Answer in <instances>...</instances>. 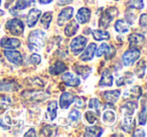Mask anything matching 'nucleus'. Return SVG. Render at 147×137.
<instances>
[{
	"instance_id": "obj_41",
	"label": "nucleus",
	"mask_w": 147,
	"mask_h": 137,
	"mask_svg": "<svg viewBox=\"0 0 147 137\" xmlns=\"http://www.w3.org/2000/svg\"><path fill=\"white\" fill-rule=\"evenodd\" d=\"M74 103H75V105H76L77 108H83V107L85 106L84 99L79 98V97H75V99H74Z\"/></svg>"
},
{
	"instance_id": "obj_9",
	"label": "nucleus",
	"mask_w": 147,
	"mask_h": 137,
	"mask_svg": "<svg viewBox=\"0 0 147 137\" xmlns=\"http://www.w3.org/2000/svg\"><path fill=\"white\" fill-rule=\"evenodd\" d=\"M61 80H63V83L69 87H77L81 84L80 79L77 76H75V75H73L71 73H69V72L65 73V74L61 76Z\"/></svg>"
},
{
	"instance_id": "obj_28",
	"label": "nucleus",
	"mask_w": 147,
	"mask_h": 137,
	"mask_svg": "<svg viewBox=\"0 0 147 137\" xmlns=\"http://www.w3.org/2000/svg\"><path fill=\"white\" fill-rule=\"evenodd\" d=\"M145 71H146V61H145V59H141L137 63L135 73H136L138 78H143L145 76Z\"/></svg>"
},
{
	"instance_id": "obj_2",
	"label": "nucleus",
	"mask_w": 147,
	"mask_h": 137,
	"mask_svg": "<svg viewBox=\"0 0 147 137\" xmlns=\"http://www.w3.org/2000/svg\"><path fill=\"white\" fill-rule=\"evenodd\" d=\"M117 13H118V10H117V8H115V7H111V8L106 9L100 16V19H99V26L102 27V28H107V27L110 25L111 21L113 20L115 15H117Z\"/></svg>"
},
{
	"instance_id": "obj_22",
	"label": "nucleus",
	"mask_w": 147,
	"mask_h": 137,
	"mask_svg": "<svg viewBox=\"0 0 147 137\" xmlns=\"http://www.w3.org/2000/svg\"><path fill=\"white\" fill-rule=\"evenodd\" d=\"M102 119H103V122L106 125L112 126V125H114L115 122H116L117 117H116L115 112H113V111H105L102 116Z\"/></svg>"
},
{
	"instance_id": "obj_6",
	"label": "nucleus",
	"mask_w": 147,
	"mask_h": 137,
	"mask_svg": "<svg viewBox=\"0 0 147 137\" xmlns=\"http://www.w3.org/2000/svg\"><path fill=\"white\" fill-rule=\"evenodd\" d=\"M95 55L98 57H102V55H106V59H111L113 55H115V51L113 47H111L108 43H102L98 49H96Z\"/></svg>"
},
{
	"instance_id": "obj_42",
	"label": "nucleus",
	"mask_w": 147,
	"mask_h": 137,
	"mask_svg": "<svg viewBox=\"0 0 147 137\" xmlns=\"http://www.w3.org/2000/svg\"><path fill=\"white\" fill-rule=\"evenodd\" d=\"M146 18H147V15L145 14V13H143V14L140 16V19H139V24H140V26L142 27L144 30H145V28H146V24H147Z\"/></svg>"
},
{
	"instance_id": "obj_25",
	"label": "nucleus",
	"mask_w": 147,
	"mask_h": 137,
	"mask_svg": "<svg viewBox=\"0 0 147 137\" xmlns=\"http://www.w3.org/2000/svg\"><path fill=\"white\" fill-rule=\"evenodd\" d=\"M103 133V129L99 126H90L86 128L85 136H92V137H98L101 136Z\"/></svg>"
},
{
	"instance_id": "obj_10",
	"label": "nucleus",
	"mask_w": 147,
	"mask_h": 137,
	"mask_svg": "<svg viewBox=\"0 0 147 137\" xmlns=\"http://www.w3.org/2000/svg\"><path fill=\"white\" fill-rule=\"evenodd\" d=\"M0 45L3 49H14L20 45V41L17 38H13V37H4L0 41Z\"/></svg>"
},
{
	"instance_id": "obj_27",
	"label": "nucleus",
	"mask_w": 147,
	"mask_h": 137,
	"mask_svg": "<svg viewBox=\"0 0 147 137\" xmlns=\"http://www.w3.org/2000/svg\"><path fill=\"white\" fill-rule=\"evenodd\" d=\"M57 112V101H51L49 104V107H47V114H49L51 121L55 119Z\"/></svg>"
},
{
	"instance_id": "obj_48",
	"label": "nucleus",
	"mask_w": 147,
	"mask_h": 137,
	"mask_svg": "<svg viewBox=\"0 0 147 137\" xmlns=\"http://www.w3.org/2000/svg\"><path fill=\"white\" fill-rule=\"evenodd\" d=\"M0 5H1V0H0Z\"/></svg>"
},
{
	"instance_id": "obj_18",
	"label": "nucleus",
	"mask_w": 147,
	"mask_h": 137,
	"mask_svg": "<svg viewBox=\"0 0 147 137\" xmlns=\"http://www.w3.org/2000/svg\"><path fill=\"white\" fill-rule=\"evenodd\" d=\"M135 126V122H134V119H133L132 116H124V119L122 120V129L125 131V132H128L131 133L134 129Z\"/></svg>"
},
{
	"instance_id": "obj_43",
	"label": "nucleus",
	"mask_w": 147,
	"mask_h": 137,
	"mask_svg": "<svg viewBox=\"0 0 147 137\" xmlns=\"http://www.w3.org/2000/svg\"><path fill=\"white\" fill-rule=\"evenodd\" d=\"M24 136H32V137L36 136V133H35V129L34 128H30L28 131H27L26 133H25Z\"/></svg>"
},
{
	"instance_id": "obj_21",
	"label": "nucleus",
	"mask_w": 147,
	"mask_h": 137,
	"mask_svg": "<svg viewBox=\"0 0 147 137\" xmlns=\"http://www.w3.org/2000/svg\"><path fill=\"white\" fill-rule=\"evenodd\" d=\"M78 29H79V24H78V22H77V20L74 19V20L69 21L67 24V26H65V33L67 36L71 37L76 34Z\"/></svg>"
},
{
	"instance_id": "obj_3",
	"label": "nucleus",
	"mask_w": 147,
	"mask_h": 137,
	"mask_svg": "<svg viewBox=\"0 0 147 137\" xmlns=\"http://www.w3.org/2000/svg\"><path fill=\"white\" fill-rule=\"evenodd\" d=\"M140 57V51L136 47H131L130 49L126 51L122 55V61L123 65L128 67V65H132L137 59Z\"/></svg>"
},
{
	"instance_id": "obj_49",
	"label": "nucleus",
	"mask_w": 147,
	"mask_h": 137,
	"mask_svg": "<svg viewBox=\"0 0 147 137\" xmlns=\"http://www.w3.org/2000/svg\"><path fill=\"white\" fill-rule=\"evenodd\" d=\"M116 1H118V0H116Z\"/></svg>"
},
{
	"instance_id": "obj_32",
	"label": "nucleus",
	"mask_w": 147,
	"mask_h": 137,
	"mask_svg": "<svg viewBox=\"0 0 147 137\" xmlns=\"http://www.w3.org/2000/svg\"><path fill=\"white\" fill-rule=\"evenodd\" d=\"M51 19H53V13L51 12H45L42 14L40 18V23L45 29H47L49 27V24L51 22Z\"/></svg>"
},
{
	"instance_id": "obj_12",
	"label": "nucleus",
	"mask_w": 147,
	"mask_h": 137,
	"mask_svg": "<svg viewBox=\"0 0 147 137\" xmlns=\"http://www.w3.org/2000/svg\"><path fill=\"white\" fill-rule=\"evenodd\" d=\"M74 99H75V96L71 93L69 92L63 93V95L59 98V106H61V108L67 109L71 106V104L74 103Z\"/></svg>"
},
{
	"instance_id": "obj_11",
	"label": "nucleus",
	"mask_w": 147,
	"mask_h": 137,
	"mask_svg": "<svg viewBox=\"0 0 147 137\" xmlns=\"http://www.w3.org/2000/svg\"><path fill=\"white\" fill-rule=\"evenodd\" d=\"M96 49H97L96 43H90V45H89L86 49H84V51H83V53L80 57L81 61H91V59L94 57Z\"/></svg>"
},
{
	"instance_id": "obj_31",
	"label": "nucleus",
	"mask_w": 147,
	"mask_h": 137,
	"mask_svg": "<svg viewBox=\"0 0 147 137\" xmlns=\"http://www.w3.org/2000/svg\"><path fill=\"white\" fill-rule=\"evenodd\" d=\"M101 107H102V105H101L100 101H99L98 99H91L90 102H89V108H90L91 110L95 111L96 114H97V116L100 115Z\"/></svg>"
},
{
	"instance_id": "obj_29",
	"label": "nucleus",
	"mask_w": 147,
	"mask_h": 137,
	"mask_svg": "<svg viewBox=\"0 0 147 137\" xmlns=\"http://www.w3.org/2000/svg\"><path fill=\"white\" fill-rule=\"evenodd\" d=\"M93 36L96 40H106V39L110 38V34L109 32L105 30H101V29H97V30H92Z\"/></svg>"
},
{
	"instance_id": "obj_15",
	"label": "nucleus",
	"mask_w": 147,
	"mask_h": 137,
	"mask_svg": "<svg viewBox=\"0 0 147 137\" xmlns=\"http://www.w3.org/2000/svg\"><path fill=\"white\" fill-rule=\"evenodd\" d=\"M114 82V78H113L112 74L109 70H105L102 73V78H101L99 85L101 87H111Z\"/></svg>"
},
{
	"instance_id": "obj_30",
	"label": "nucleus",
	"mask_w": 147,
	"mask_h": 137,
	"mask_svg": "<svg viewBox=\"0 0 147 137\" xmlns=\"http://www.w3.org/2000/svg\"><path fill=\"white\" fill-rule=\"evenodd\" d=\"M33 0H17L13 10H24L31 4H33Z\"/></svg>"
},
{
	"instance_id": "obj_14",
	"label": "nucleus",
	"mask_w": 147,
	"mask_h": 137,
	"mask_svg": "<svg viewBox=\"0 0 147 137\" xmlns=\"http://www.w3.org/2000/svg\"><path fill=\"white\" fill-rule=\"evenodd\" d=\"M40 15H41V11L39 9H35V8L31 9L28 12V14H27V25H28V27L34 26Z\"/></svg>"
},
{
	"instance_id": "obj_17",
	"label": "nucleus",
	"mask_w": 147,
	"mask_h": 137,
	"mask_svg": "<svg viewBox=\"0 0 147 137\" xmlns=\"http://www.w3.org/2000/svg\"><path fill=\"white\" fill-rule=\"evenodd\" d=\"M144 35L140 34V33H132L129 36V43H130L131 47H139V45H142L144 43Z\"/></svg>"
},
{
	"instance_id": "obj_33",
	"label": "nucleus",
	"mask_w": 147,
	"mask_h": 137,
	"mask_svg": "<svg viewBox=\"0 0 147 137\" xmlns=\"http://www.w3.org/2000/svg\"><path fill=\"white\" fill-rule=\"evenodd\" d=\"M11 104V99L8 96H0V109H5Z\"/></svg>"
},
{
	"instance_id": "obj_26",
	"label": "nucleus",
	"mask_w": 147,
	"mask_h": 137,
	"mask_svg": "<svg viewBox=\"0 0 147 137\" xmlns=\"http://www.w3.org/2000/svg\"><path fill=\"white\" fill-rule=\"evenodd\" d=\"M74 71L79 75V76H82L84 77V79H87L88 76L90 75V73L92 72V69L90 67H83V65H76V67H74Z\"/></svg>"
},
{
	"instance_id": "obj_37",
	"label": "nucleus",
	"mask_w": 147,
	"mask_h": 137,
	"mask_svg": "<svg viewBox=\"0 0 147 137\" xmlns=\"http://www.w3.org/2000/svg\"><path fill=\"white\" fill-rule=\"evenodd\" d=\"M85 117H86L87 121H88L90 124H94L97 121V114H95L93 111H88V112L85 113Z\"/></svg>"
},
{
	"instance_id": "obj_39",
	"label": "nucleus",
	"mask_w": 147,
	"mask_h": 137,
	"mask_svg": "<svg viewBox=\"0 0 147 137\" xmlns=\"http://www.w3.org/2000/svg\"><path fill=\"white\" fill-rule=\"evenodd\" d=\"M53 126H51V125H47V126H45L42 129H41V134H43L45 136H53L55 135V130H53Z\"/></svg>"
},
{
	"instance_id": "obj_13",
	"label": "nucleus",
	"mask_w": 147,
	"mask_h": 137,
	"mask_svg": "<svg viewBox=\"0 0 147 137\" xmlns=\"http://www.w3.org/2000/svg\"><path fill=\"white\" fill-rule=\"evenodd\" d=\"M77 22L81 23V24H85L87 23L91 18V10L86 7H83L77 13Z\"/></svg>"
},
{
	"instance_id": "obj_24",
	"label": "nucleus",
	"mask_w": 147,
	"mask_h": 137,
	"mask_svg": "<svg viewBox=\"0 0 147 137\" xmlns=\"http://www.w3.org/2000/svg\"><path fill=\"white\" fill-rule=\"evenodd\" d=\"M115 29L119 33H125L128 32L130 29V23L127 22L124 19H118L115 23Z\"/></svg>"
},
{
	"instance_id": "obj_1",
	"label": "nucleus",
	"mask_w": 147,
	"mask_h": 137,
	"mask_svg": "<svg viewBox=\"0 0 147 137\" xmlns=\"http://www.w3.org/2000/svg\"><path fill=\"white\" fill-rule=\"evenodd\" d=\"M45 32L40 29H36V30L30 32L27 39V45L28 49L31 51H37L42 47L45 41Z\"/></svg>"
},
{
	"instance_id": "obj_16",
	"label": "nucleus",
	"mask_w": 147,
	"mask_h": 137,
	"mask_svg": "<svg viewBox=\"0 0 147 137\" xmlns=\"http://www.w3.org/2000/svg\"><path fill=\"white\" fill-rule=\"evenodd\" d=\"M142 95V89L139 86H134L130 89L127 90L124 94V98H129L131 100H135V99H139Z\"/></svg>"
},
{
	"instance_id": "obj_7",
	"label": "nucleus",
	"mask_w": 147,
	"mask_h": 137,
	"mask_svg": "<svg viewBox=\"0 0 147 137\" xmlns=\"http://www.w3.org/2000/svg\"><path fill=\"white\" fill-rule=\"evenodd\" d=\"M74 14V8L73 7H65L61 11V13L57 16V24L59 26H63L67 21H69L71 18Z\"/></svg>"
},
{
	"instance_id": "obj_45",
	"label": "nucleus",
	"mask_w": 147,
	"mask_h": 137,
	"mask_svg": "<svg viewBox=\"0 0 147 137\" xmlns=\"http://www.w3.org/2000/svg\"><path fill=\"white\" fill-rule=\"evenodd\" d=\"M73 0H57V4L59 5H65L71 3Z\"/></svg>"
},
{
	"instance_id": "obj_8",
	"label": "nucleus",
	"mask_w": 147,
	"mask_h": 137,
	"mask_svg": "<svg viewBox=\"0 0 147 137\" xmlns=\"http://www.w3.org/2000/svg\"><path fill=\"white\" fill-rule=\"evenodd\" d=\"M4 55L7 57L10 63H14L16 65H20L22 63V55L19 53L18 51H10V49H7L4 51Z\"/></svg>"
},
{
	"instance_id": "obj_20",
	"label": "nucleus",
	"mask_w": 147,
	"mask_h": 137,
	"mask_svg": "<svg viewBox=\"0 0 147 137\" xmlns=\"http://www.w3.org/2000/svg\"><path fill=\"white\" fill-rule=\"evenodd\" d=\"M120 91L116 90V91H107V92L103 93V97L105 98V100L108 103L111 104H114L115 102H117L120 97Z\"/></svg>"
},
{
	"instance_id": "obj_35",
	"label": "nucleus",
	"mask_w": 147,
	"mask_h": 137,
	"mask_svg": "<svg viewBox=\"0 0 147 137\" xmlns=\"http://www.w3.org/2000/svg\"><path fill=\"white\" fill-rule=\"evenodd\" d=\"M129 6L136 9H143L144 7V1L143 0H130Z\"/></svg>"
},
{
	"instance_id": "obj_46",
	"label": "nucleus",
	"mask_w": 147,
	"mask_h": 137,
	"mask_svg": "<svg viewBox=\"0 0 147 137\" xmlns=\"http://www.w3.org/2000/svg\"><path fill=\"white\" fill-rule=\"evenodd\" d=\"M39 3L40 4H49V3H51L53 0H38Z\"/></svg>"
},
{
	"instance_id": "obj_47",
	"label": "nucleus",
	"mask_w": 147,
	"mask_h": 137,
	"mask_svg": "<svg viewBox=\"0 0 147 137\" xmlns=\"http://www.w3.org/2000/svg\"><path fill=\"white\" fill-rule=\"evenodd\" d=\"M3 14H4V11L0 10V15H3Z\"/></svg>"
},
{
	"instance_id": "obj_44",
	"label": "nucleus",
	"mask_w": 147,
	"mask_h": 137,
	"mask_svg": "<svg viewBox=\"0 0 147 137\" xmlns=\"http://www.w3.org/2000/svg\"><path fill=\"white\" fill-rule=\"evenodd\" d=\"M133 136H142V137H144L145 136L144 130H142V129H140V130H137L135 133H133Z\"/></svg>"
},
{
	"instance_id": "obj_4",
	"label": "nucleus",
	"mask_w": 147,
	"mask_h": 137,
	"mask_svg": "<svg viewBox=\"0 0 147 137\" xmlns=\"http://www.w3.org/2000/svg\"><path fill=\"white\" fill-rule=\"evenodd\" d=\"M88 39L87 37L83 36V35H79V36L75 37L73 40L71 41V51L74 55H79L81 53L84 49L86 47Z\"/></svg>"
},
{
	"instance_id": "obj_19",
	"label": "nucleus",
	"mask_w": 147,
	"mask_h": 137,
	"mask_svg": "<svg viewBox=\"0 0 147 137\" xmlns=\"http://www.w3.org/2000/svg\"><path fill=\"white\" fill-rule=\"evenodd\" d=\"M65 70H67V65L61 61H57L55 65L49 67V73L51 75H59L65 72Z\"/></svg>"
},
{
	"instance_id": "obj_36",
	"label": "nucleus",
	"mask_w": 147,
	"mask_h": 137,
	"mask_svg": "<svg viewBox=\"0 0 147 137\" xmlns=\"http://www.w3.org/2000/svg\"><path fill=\"white\" fill-rule=\"evenodd\" d=\"M69 118L73 123L74 122H78V121L80 120V118H81V113L79 112L78 110H76V109H74V110H71V113H69Z\"/></svg>"
},
{
	"instance_id": "obj_23",
	"label": "nucleus",
	"mask_w": 147,
	"mask_h": 137,
	"mask_svg": "<svg viewBox=\"0 0 147 137\" xmlns=\"http://www.w3.org/2000/svg\"><path fill=\"white\" fill-rule=\"evenodd\" d=\"M137 108V103L134 101H129L122 106V113L124 116H132L135 109Z\"/></svg>"
},
{
	"instance_id": "obj_5",
	"label": "nucleus",
	"mask_w": 147,
	"mask_h": 137,
	"mask_svg": "<svg viewBox=\"0 0 147 137\" xmlns=\"http://www.w3.org/2000/svg\"><path fill=\"white\" fill-rule=\"evenodd\" d=\"M6 29L12 35H20L24 30V25L20 19H11L6 22Z\"/></svg>"
},
{
	"instance_id": "obj_40",
	"label": "nucleus",
	"mask_w": 147,
	"mask_h": 137,
	"mask_svg": "<svg viewBox=\"0 0 147 137\" xmlns=\"http://www.w3.org/2000/svg\"><path fill=\"white\" fill-rule=\"evenodd\" d=\"M40 61H41V57L37 53H33L30 57V63H33V65H38V63H40Z\"/></svg>"
},
{
	"instance_id": "obj_34",
	"label": "nucleus",
	"mask_w": 147,
	"mask_h": 137,
	"mask_svg": "<svg viewBox=\"0 0 147 137\" xmlns=\"http://www.w3.org/2000/svg\"><path fill=\"white\" fill-rule=\"evenodd\" d=\"M145 123H146V105H145V101H143L142 110L139 113V124L145 125Z\"/></svg>"
},
{
	"instance_id": "obj_38",
	"label": "nucleus",
	"mask_w": 147,
	"mask_h": 137,
	"mask_svg": "<svg viewBox=\"0 0 147 137\" xmlns=\"http://www.w3.org/2000/svg\"><path fill=\"white\" fill-rule=\"evenodd\" d=\"M14 84H10V82H5V81H0V91H10L13 90Z\"/></svg>"
}]
</instances>
